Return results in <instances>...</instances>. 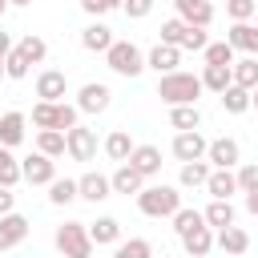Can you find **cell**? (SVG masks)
I'll list each match as a JSON object with an SVG mask.
<instances>
[{
  "instance_id": "f6af8a7d",
  "label": "cell",
  "mask_w": 258,
  "mask_h": 258,
  "mask_svg": "<svg viewBox=\"0 0 258 258\" xmlns=\"http://www.w3.org/2000/svg\"><path fill=\"white\" fill-rule=\"evenodd\" d=\"M153 4H157V0H125V4H121V12H125L129 20H145V16L153 12Z\"/></svg>"
},
{
  "instance_id": "836d02e7",
  "label": "cell",
  "mask_w": 258,
  "mask_h": 258,
  "mask_svg": "<svg viewBox=\"0 0 258 258\" xmlns=\"http://www.w3.org/2000/svg\"><path fill=\"white\" fill-rule=\"evenodd\" d=\"M198 226H206V214H202V210L181 206V210L173 214V230H177V238H185V234H189V230H198Z\"/></svg>"
},
{
  "instance_id": "f35d334b",
  "label": "cell",
  "mask_w": 258,
  "mask_h": 258,
  "mask_svg": "<svg viewBox=\"0 0 258 258\" xmlns=\"http://www.w3.org/2000/svg\"><path fill=\"white\" fill-rule=\"evenodd\" d=\"M185 28H189V24H185L181 16H169V20L161 24V44H177V48H181V36H185Z\"/></svg>"
},
{
  "instance_id": "277c9868",
  "label": "cell",
  "mask_w": 258,
  "mask_h": 258,
  "mask_svg": "<svg viewBox=\"0 0 258 258\" xmlns=\"http://www.w3.org/2000/svg\"><path fill=\"white\" fill-rule=\"evenodd\" d=\"M56 250H60V258H89L93 254L89 222H64V226H56Z\"/></svg>"
},
{
  "instance_id": "ffe728a7",
  "label": "cell",
  "mask_w": 258,
  "mask_h": 258,
  "mask_svg": "<svg viewBox=\"0 0 258 258\" xmlns=\"http://www.w3.org/2000/svg\"><path fill=\"white\" fill-rule=\"evenodd\" d=\"M181 250H185L189 258H206V254L214 250V226H198V230H189V234L181 238Z\"/></svg>"
},
{
  "instance_id": "816d5d0a",
  "label": "cell",
  "mask_w": 258,
  "mask_h": 258,
  "mask_svg": "<svg viewBox=\"0 0 258 258\" xmlns=\"http://www.w3.org/2000/svg\"><path fill=\"white\" fill-rule=\"evenodd\" d=\"M8 4H16V8H28V4H36V0H8Z\"/></svg>"
},
{
  "instance_id": "d6986e66",
  "label": "cell",
  "mask_w": 258,
  "mask_h": 258,
  "mask_svg": "<svg viewBox=\"0 0 258 258\" xmlns=\"http://www.w3.org/2000/svg\"><path fill=\"white\" fill-rule=\"evenodd\" d=\"M206 194H210V198H234V194H242V189H238V173H234V169H210Z\"/></svg>"
},
{
  "instance_id": "e575fe53",
  "label": "cell",
  "mask_w": 258,
  "mask_h": 258,
  "mask_svg": "<svg viewBox=\"0 0 258 258\" xmlns=\"http://www.w3.org/2000/svg\"><path fill=\"white\" fill-rule=\"evenodd\" d=\"M202 56H206V64H234V44L230 40H210Z\"/></svg>"
},
{
  "instance_id": "ee69618b",
  "label": "cell",
  "mask_w": 258,
  "mask_h": 258,
  "mask_svg": "<svg viewBox=\"0 0 258 258\" xmlns=\"http://www.w3.org/2000/svg\"><path fill=\"white\" fill-rule=\"evenodd\" d=\"M238 189L242 194H258V161L238 165Z\"/></svg>"
},
{
  "instance_id": "ab89813d",
  "label": "cell",
  "mask_w": 258,
  "mask_h": 258,
  "mask_svg": "<svg viewBox=\"0 0 258 258\" xmlns=\"http://www.w3.org/2000/svg\"><path fill=\"white\" fill-rule=\"evenodd\" d=\"M206 44H210V36H206V28H198V24H189V28H185V36H181V52H206Z\"/></svg>"
},
{
  "instance_id": "681fc988",
  "label": "cell",
  "mask_w": 258,
  "mask_h": 258,
  "mask_svg": "<svg viewBox=\"0 0 258 258\" xmlns=\"http://www.w3.org/2000/svg\"><path fill=\"white\" fill-rule=\"evenodd\" d=\"M246 210H250V214L258 218V194H246Z\"/></svg>"
},
{
  "instance_id": "9f6ffc18",
  "label": "cell",
  "mask_w": 258,
  "mask_h": 258,
  "mask_svg": "<svg viewBox=\"0 0 258 258\" xmlns=\"http://www.w3.org/2000/svg\"><path fill=\"white\" fill-rule=\"evenodd\" d=\"M254 20H258V12H254Z\"/></svg>"
},
{
  "instance_id": "6da1fadb",
  "label": "cell",
  "mask_w": 258,
  "mask_h": 258,
  "mask_svg": "<svg viewBox=\"0 0 258 258\" xmlns=\"http://www.w3.org/2000/svg\"><path fill=\"white\" fill-rule=\"evenodd\" d=\"M206 93V85H202V77H194V73H165L161 81H157V97L165 101V105H198V97Z\"/></svg>"
},
{
  "instance_id": "4fadbf2b",
  "label": "cell",
  "mask_w": 258,
  "mask_h": 258,
  "mask_svg": "<svg viewBox=\"0 0 258 258\" xmlns=\"http://www.w3.org/2000/svg\"><path fill=\"white\" fill-rule=\"evenodd\" d=\"M64 93H69V77L60 69H44L36 77V97L40 101H64Z\"/></svg>"
},
{
  "instance_id": "bcb514c9",
  "label": "cell",
  "mask_w": 258,
  "mask_h": 258,
  "mask_svg": "<svg viewBox=\"0 0 258 258\" xmlns=\"http://www.w3.org/2000/svg\"><path fill=\"white\" fill-rule=\"evenodd\" d=\"M81 8H85L89 16H105V12H113V8H109V0H81Z\"/></svg>"
},
{
  "instance_id": "4dcf8cb0",
  "label": "cell",
  "mask_w": 258,
  "mask_h": 258,
  "mask_svg": "<svg viewBox=\"0 0 258 258\" xmlns=\"http://www.w3.org/2000/svg\"><path fill=\"white\" fill-rule=\"evenodd\" d=\"M81 194H77V181L73 177H52L48 181V202L52 206H69V202H77Z\"/></svg>"
},
{
  "instance_id": "603a6c76",
  "label": "cell",
  "mask_w": 258,
  "mask_h": 258,
  "mask_svg": "<svg viewBox=\"0 0 258 258\" xmlns=\"http://www.w3.org/2000/svg\"><path fill=\"white\" fill-rule=\"evenodd\" d=\"M89 238H93V246H117L121 242V222L117 218H97V222H89Z\"/></svg>"
},
{
  "instance_id": "8fae6325",
  "label": "cell",
  "mask_w": 258,
  "mask_h": 258,
  "mask_svg": "<svg viewBox=\"0 0 258 258\" xmlns=\"http://www.w3.org/2000/svg\"><path fill=\"white\" fill-rule=\"evenodd\" d=\"M145 64L157 73V77H165V73H177V64H181V48L177 44H153L149 48V56H145Z\"/></svg>"
},
{
  "instance_id": "7dc6e473",
  "label": "cell",
  "mask_w": 258,
  "mask_h": 258,
  "mask_svg": "<svg viewBox=\"0 0 258 258\" xmlns=\"http://www.w3.org/2000/svg\"><path fill=\"white\" fill-rule=\"evenodd\" d=\"M12 210H16V194L8 185H0V214H12Z\"/></svg>"
},
{
  "instance_id": "f1b7e54d",
  "label": "cell",
  "mask_w": 258,
  "mask_h": 258,
  "mask_svg": "<svg viewBox=\"0 0 258 258\" xmlns=\"http://www.w3.org/2000/svg\"><path fill=\"white\" fill-rule=\"evenodd\" d=\"M105 153H109V161H129V153H133V137H129L125 129H113V133L105 137Z\"/></svg>"
},
{
  "instance_id": "2e32d148",
  "label": "cell",
  "mask_w": 258,
  "mask_h": 258,
  "mask_svg": "<svg viewBox=\"0 0 258 258\" xmlns=\"http://www.w3.org/2000/svg\"><path fill=\"white\" fill-rule=\"evenodd\" d=\"M77 194L85 198V202H105V198H113V181L105 177V173H85V177H77Z\"/></svg>"
},
{
  "instance_id": "db71d44e",
  "label": "cell",
  "mask_w": 258,
  "mask_h": 258,
  "mask_svg": "<svg viewBox=\"0 0 258 258\" xmlns=\"http://www.w3.org/2000/svg\"><path fill=\"white\" fill-rule=\"evenodd\" d=\"M121 4H125V0H109V8H121Z\"/></svg>"
},
{
  "instance_id": "cb8c5ba5",
  "label": "cell",
  "mask_w": 258,
  "mask_h": 258,
  "mask_svg": "<svg viewBox=\"0 0 258 258\" xmlns=\"http://www.w3.org/2000/svg\"><path fill=\"white\" fill-rule=\"evenodd\" d=\"M24 125H28V121H24V113H16V109H12V113H4V117H0V145L16 149V145L24 141Z\"/></svg>"
},
{
  "instance_id": "44dd1931",
  "label": "cell",
  "mask_w": 258,
  "mask_h": 258,
  "mask_svg": "<svg viewBox=\"0 0 258 258\" xmlns=\"http://www.w3.org/2000/svg\"><path fill=\"white\" fill-rule=\"evenodd\" d=\"M210 169H214V165H210L206 157H202V161H181L177 185H181V189H198V185L206 189V177H210Z\"/></svg>"
},
{
  "instance_id": "7c38bea8",
  "label": "cell",
  "mask_w": 258,
  "mask_h": 258,
  "mask_svg": "<svg viewBox=\"0 0 258 258\" xmlns=\"http://www.w3.org/2000/svg\"><path fill=\"white\" fill-rule=\"evenodd\" d=\"M226 40L234 44V52L258 56V24H250V20H234L230 32H226Z\"/></svg>"
},
{
  "instance_id": "9a60e30c",
  "label": "cell",
  "mask_w": 258,
  "mask_h": 258,
  "mask_svg": "<svg viewBox=\"0 0 258 258\" xmlns=\"http://www.w3.org/2000/svg\"><path fill=\"white\" fill-rule=\"evenodd\" d=\"M129 165H133L141 177H157V173H161V149H157V145H133Z\"/></svg>"
},
{
  "instance_id": "f546056e",
  "label": "cell",
  "mask_w": 258,
  "mask_h": 258,
  "mask_svg": "<svg viewBox=\"0 0 258 258\" xmlns=\"http://www.w3.org/2000/svg\"><path fill=\"white\" fill-rule=\"evenodd\" d=\"M36 149L48 153V157H60V153H69V141H64L60 129H40L36 133Z\"/></svg>"
},
{
  "instance_id": "7402d4cb",
  "label": "cell",
  "mask_w": 258,
  "mask_h": 258,
  "mask_svg": "<svg viewBox=\"0 0 258 258\" xmlns=\"http://www.w3.org/2000/svg\"><path fill=\"white\" fill-rule=\"evenodd\" d=\"M109 181H113V194H141V189H145V177H141L129 161H121L117 173H113Z\"/></svg>"
},
{
  "instance_id": "f5cc1de1",
  "label": "cell",
  "mask_w": 258,
  "mask_h": 258,
  "mask_svg": "<svg viewBox=\"0 0 258 258\" xmlns=\"http://www.w3.org/2000/svg\"><path fill=\"white\" fill-rule=\"evenodd\" d=\"M4 60H8V56H0V77H8V69H4Z\"/></svg>"
},
{
  "instance_id": "d4e9b609",
  "label": "cell",
  "mask_w": 258,
  "mask_h": 258,
  "mask_svg": "<svg viewBox=\"0 0 258 258\" xmlns=\"http://www.w3.org/2000/svg\"><path fill=\"white\" fill-rule=\"evenodd\" d=\"M202 85L210 93H226L234 85V64H206L202 69Z\"/></svg>"
},
{
  "instance_id": "8992f818",
  "label": "cell",
  "mask_w": 258,
  "mask_h": 258,
  "mask_svg": "<svg viewBox=\"0 0 258 258\" xmlns=\"http://www.w3.org/2000/svg\"><path fill=\"white\" fill-rule=\"evenodd\" d=\"M109 105H113V89L109 85H101V81L81 85V93H77V109L81 113H105Z\"/></svg>"
},
{
  "instance_id": "7a4b0ae2",
  "label": "cell",
  "mask_w": 258,
  "mask_h": 258,
  "mask_svg": "<svg viewBox=\"0 0 258 258\" xmlns=\"http://www.w3.org/2000/svg\"><path fill=\"white\" fill-rule=\"evenodd\" d=\"M137 210H141L145 218H173V214L181 210V194H177V185H165V181L145 185V189L137 194Z\"/></svg>"
},
{
  "instance_id": "5b68a950",
  "label": "cell",
  "mask_w": 258,
  "mask_h": 258,
  "mask_svg": "<svg viewBox=\"0 0 258 258\" xmlns=\"http://www.w3.org/2000/svg\"><path fill=\"white\" fill-rule=\"evenodd\" d=\"M206 161H210L214 169H238V161H242V145H238L234 137H214L210 149H206Z\"/></svg>"
},
{
  "instance_id": "8d00e7d4",
  "label": "cell",
  "mask_w": 258,
  "mask_h": 258,
  "mask_svg": "<svg viewBox=\"0 0 258 258\" xmlns=\"http://www.w3.org/2000/svg\"><path fill=\"white\" fill-rule=\"evenodd\" d=\"M16 48L24 52V60H28V64H40V60L48 56V44H44L40 36H32V32H28V36H24V40H20Z\"/></svg>"
},
{
  "instance_id": "ac0fdd59",
  "label": "cell",
  "mask_w": 258,
  "mask_h": 258,
  "mask_svg": "<svg viewBox=\"0 0 258 258\" xmlns=\"http://www.w3.org/2000/svg\"><path fill=\"white\" fill-rule=\"evenodd\" d=\"M113 40H117V36H113V28H109L105 20H93V24L81 28V44H85L89 52H109Z\"/></svg>"
},
{
  "instance_id": "5bb4252c",
  "label": "cell",
  "mask_w": 258,
  "mask_h": 258,
  "mask_svg": "<svg viewBox=\"0 0 258 258\" xmlns=\"http://www.w3.org/2000/svg\"><path fill=\"white\" fill-rule=\"evenodd\" d=\"M173 8H177V16L185 24H198V28L214 24V4L210 0H173Z\"/></svg>"
},
{
  "instance_id": "ba28073f",
  "label": "cell",
  "mask_w": 258,
  "mask_h": 258,
  "mask_svg": "<svg viewBox=\"0 0 258 258\" xmlns=\"http://www.w3.org/2000/svg\"><path fill=\"white\" fill-rule=\"evenodd\" d=\"M20 169H24V181H28V185H48V181L56 177V161H52L48 153H40V149H36L32 157H24Z\"/></svg>"
},
{
  "instance_id": "f907efd6",
  "label": "cell",
  "mask_w": 258,
  "mask_h": 258,
  "mask_svg": "<svg viewBox=\"0 0 258 258\" xmlns=\"http://www.w3.org/2000/svg\"><path fill=\"white\" fill-rule=\"evenodd\" d=\"M250 109L258 113V89H250Z\"/></svg>"
},
{
  "instance_id": "30bf717a",
  "label": "cell",
  "mask_w": 258,
  "mask_h": 258,
  "mask_svg": "<svg viewBox=\"0 0 258 258\" xmlns=\"http://www.w3.org/2000/svg\"><path fill=\"white\" fill-rule=\"evenodd\" d=\"M28 238V218L24 214H0V254L4 250H12V246H20Z\"/></svg>"
},
{
  "instance_id": "9c48e42d",
  "label": "cell",
  "mask_w": 258,
  "mask_h": 258,
  "mask_svg": "<svg viewBox=\"0 0 258 258\" xmlns=\"http://www.w3.org/2000/svg\"><path fill=\"white\" fill-rule=\"evenodd\" d=\"M64 141H69V157H73V161H93V153H97V133H93V129L73 125V129L64 133Z\"/></svg>"
},
{
  "instance_id": "e0dca14e",
  "label": "cell",
  "mask_w": 258,
  "mask_h": 258,
  "mask_svg": "<svg viewBox=\"0 0 258 258\" xmlns=\"http://www.w3.org/2000/svg\"><path fill=\"white\" fill-rule=\"evenodd\" d=\"M214 246H222V254L238 258V254H246V250H250V234H246L242 226H222V230L214 234Z\"/></svg>"
},
{
  "instance_id": "d6a6232c",
  "label": "cell",
  "mask_w": 258,
  "mask_h": 258,
  "mask_svg": "<svg viewBox=\"0 0 258 258\" xmlns=\"http://www.w3.org/2000/svg\"><path fill=\"white\" fill-rule=\"evenodd\" d=\"M234 85H242V89H258V56H242V60H234Z\"/></svg>"
},
{
  "instance_id": "11a10c76",
  "label": "cell",
  "mask_w": 258,
  "mask_h": 258,
  "mask_svg": "<svg viewBox=\"0 0 258 258\" xmlns=\"http://www.w3.org/2000/svg\"><path fill=\"white\" fill-rule=\"evenodd\" d=\"M4 8H8V0H0V16H4Z\"/></svg>"
},
{
  "instance_id": "1f68e13d",
  "label": "cell",
  "mask_w": 258,
  "mask_h": 258,
  "mask_svg": "<svg viewBox=\"0 0 258 258\" xmlns=\"http://www.w3.org/2000/svg\"><path fill=\"white\" fill-rule=\"evenodd\" d=\"M218 97H222V109H226V113H234V117L250 109V89H242V85H230V89H226V93H218Z\"/></svg>"
},
{
  "instance_id": "484cf974",
  "label": "cell",
  "mask_w": 258,
  "mask_h": 258,
  "mask_svg": "<svg viewBox=\"0 0 258 258\" xmlns=\"http://www.w3.org/2000/svg\"><path fill=\"white\" fill-rule=\"evenodd\" d=\"M169 125H173L177 133L202 129V109H198V105H169Z\"/></svg>"
},
{
  "instance_id": "74e56055",
  "label": "cell",
  "mask_w": 258,
  "mask_h": 258,
  "mask_svg": "<svg viewBox=\"0 0 258 258\" xmlns=\"http://www.w3.org/2000/svg\"><path fill=\"white\" fill-rule=\"evenodd\" d=\"M77 117H81V109H77V105H69V101H56V117H52V129L69 133V129L77 125Z\"/></svg>"
},
{
  "instance_id": "c3c4849f",
  "label": "cell",
  "mask_w": 258,
  "mask_h": 258,
  "mask_svg": "<svg viewBox=\"0 0 258 258\" xmlns=\"http://www.w3.org/2000/svg\"><path fill=\"white\" fill-rule=\"evenodd\" d=\"M8 52H12V36L0 28V56H8Z\"/></svg>"
},
{
  "instance_id": "7bdbcfd3",
  "label": "cell",
  "mask_w": 258,
  "mask_h": 258,
  "mask_svg": "<svg viewBox=\"0 0 258 258\" xmlns=\"http://www.w3.org/2000/svg\"><path fill=\"white\" fill-rule=\"evenodd\" d=\"M258 0H226V16L230 20H254Z\"/></svg>"
},
{
  "instance_id": "3957f363",
  "label": "cell",
  "mask_w": 258,
  "mask_h": 258,
  "mask_svg": "<svg viewBox=\"0 0 258 258\" xmlns=\"http://www.w3.org/2000/svg\"><path fill=\"white\" fill-rule=\"evenodd\" d=\"M105 64H109L117 77H129V81L141 77V73L149 69V64H145V52H141L133 40H113L109 52H105Z\"/></svg>"
},
{
  "instance_id": "d590c367",
  "label": "cell",
  "mask_w": 258,
  "mask_h": 258,
  "mask_svg": "<svg viewBox=\"0 0 258 258\" xmlns=\"http://www.w3.org/2000/svg\"><path fill=\"white\" fill-rule=\"evenodd\" d=\"M113 258H153V246L145 238H129V242H117Z\"/></svg>"
},
{
  "instance_id": "b9f144b4",
  "label": "cell",
  "mask_w": 258,
  "mask_h": 258,
  "mask_svg": "<svg viewBox=\"0 0 258 258\" xmlns=\"http://www.w3.org/2000/svg\"><path fill=\"white\" fill-rule=\"evenodd\" d=\"M52 117H56V101H36L32 105V125L36 129H52Z\"/></svg>"
},
{
  "instance_id": "4316f807",
  "label": "cell",
  "mask_w": 258,
  "mask_h": 258,
  "mask_svg": "<svg viewBox=\"0 0 258 258\" xmlns=\"http://www.w3.org/2000/svg\"><path fill=\"white\" fill-rule=\"evenodd\" d=\"M202 214H206V226H214V230L234 226V202H230V198H214Z\"/></svg>"
},
{
  "instance_id": "52a82bcc",
  "label": "cell",
  "mask_w": 258,
  "mask_h": 258,
  "mask_svg": "<svg viewBox=\"0 0 258 258\" xmlns=\"http://www.w3.org/2000/svg\"><path fill=\"white\" fill-rule=\"evenodd\" d=\"M169 149H173V157H177V161H202V157H206V149H210V141H206L198 129H185V133H177V137H173V145H169Z\"/></svg>"
},
{
  "instance_id": "60d3db41",
  "label": "cell",
  "mask_w": 258,
  "mask_h": 258,
  "mask_svg": "<svg viewBox=\"0 0 258 258\" xmlns=\"http://www.w3.org/2000/svg\"><path fill=\"white\" fill-rule=\"evenodd\" d=\"M4 69H8V77H12V81H24L32 64H28V60H24V52L12 44V52H8V60H4Z\"/></svg>"
},
{
  "instance_id": "83f0119b",
  "label": "cell",
  "mask_w": 258,
  "mask_h": 258,
  "mask_svg": "<svg viewBox=\"0 0 258 258\" xmlns=\"http://www.w3.org/2000/svg\"><path fill=\"white\" fill-rule=\"evenodd\" d=\"M24 181V169H20V157H12V149L8 145H0V185H8V189H16Z\"/></svg>"
}]
</instances>
